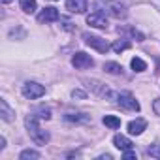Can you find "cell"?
<instances>
[{"label":"cell","mask_w":160,"mask_h":160,"mask_svg":"<svg viewBox=\"0 0 160 160\" xmlns=\"http://www.w3.org/2000/svg\"><path fill=\"white\" fill-rule=\"evenodd\" d=\"M25 126H27V130H28V134H30V138H32L34 143H38V145H45V143L49 141V134H47L45 130L40 128V124H38V117H36L34 113H32V115H27V119H25Z\"/></svg>","instance_id":"cell-1"},{"label":"cell","mask_w":160,"mask_h":160,"mask_svg":"<svg viewBox=\"0 0 160 160\" xmlns=\"http://www.w3.org/2000/svg\"><path fill=\"white\" fill-rule=\"evenodd\" d=\"M21 91H23V96L28 100H36V98H42L45 94V87L36 83V81H27Z\"/></svg>","instance_id":"cell-2"},{"label":"cell","mask_w":160,"mask_h":160,"mask_svg":"<svg viewBox=\"0 0 160 160\" xmlns=\"http://www.w3.org/2000/svg\"><path fill=\"white\" fill-rule=\"evenodd\" d=\"M83 40H85V43L89 45V47H92V49H96V51H100V53H108L109 51V43L104 40V38H100V36H94V34H83Z\"/></svg>","instance_id":"cell-3"},{"label":"cell","mask_w":160,"mask_h":160,"mask_svg":"<svg viewBox=\"0 0 160 160\" xmlns=\"http://www.w3.org/2000/svg\"><path fill=\"white\" fill-rule=\"evenodd\" d=\"M72 66H73L75 70H87V68L94 66V60H92L91 55H87V53H83V51H77V53L72 57Z\"/></svg>","instance_id":"cell-4"},{"label":"cell","mask_w":160,"mask_h":160,"mask_svg":"<svg viewBox=\"0 0 160 160\" xmlns=\"http://www.w3.org/2000/svg\"><path fill=\"white\" fill-rule=\"evenodd\" d=\"M117 102H119V106H122L124 109L139 111V102H138L130 92H126V91H122V92H119V94H117Z\"/></svg>","instance_id":"cell-5"},{"label":"cell","mask_w":160,"mask_h":160,"mask_svg":"<svg viewBox=\"0 0 160 160\" xmlns=\"http://www.w3.org/2000/svg\"><path fill=\"white\" fill-rule=\"evenodd\" d=\"M98 2L104 4L106 12H108L109 15H113V17H117V19L126 17V10H124V6H121L119 2H113V0H108V2H102V0H98ZM106 12H104V15H106Z\"/></svg>","instance_id":"cell-6"},{"label":"cell","mask_w":160,"mask_h":160,"mask_svg":"<svg viewBox=\"0 0 160 160\" xmlns=\"http://www.w3.org/2000/svg\"><path fill=\"white\" fill-rule=\"evenodd\" d=\"M87 25H91L94 28H108V19L102 12H96V13L87 15Z\"/></svg>","instance_id":"cell-7"},{"label":"cell","mask_w":160,"mask_h":160,"mask_svg":"<svg viewBox=\"0 0 160 160\" xmlns=\"http://www.w3.org/2000/svg\"><path fill=\"white\" fill-rule=\"evenodd\" d=\"M58 19V10L57 8H43L38 15V21L40 23H53Z\"/></svg>","instance_id":"cell-8"},{"label":"cell","mask_w":160,"mask_h":160,"mask_svg":"<svg viewBox=\"0 0 160 160\" xmlns=\"http://www.w3.org/2000/svg\"><path fill=\"white\" fill-rule=\"evenodd\" d=\"M145 128H147V121L145 119H136V121L128 122V134L130 136H139V134H143Z\"/></svg>","instance_id":"cell-9"},{"label":"cell","mask_w":160,"mask_h":160,"mask_svg":"<svg viewBox=\"0 0 160 160\" xmlns=\"http://www.w3.org/2000/svg\"><path fill=\"white\" fill-rule=\"evenodd\" d=\"M113 143H115V147L119 149V151H132L134 149V143L126 138V136H122V134H117L115 138H113Z\"/></svg>","instance_id":"cell-10"},{"label":"cell","mask_w":160,"mask_h":160,"mask_svg":"<svg viewBox=\"0 0 160 160\" xmlns=\"http://www.w3.org/2000/svg\"><path fill=\"white\" fill-rule=\"evenodd\" d=\"M66 8L72 13H83L87 10V0H66Z\"/></svg>","instance_id":"cell-11"},{"label":"cell","mask_w":160,"mask_h":160,"mask_svg":"<svg viewBox=\"0 0 160 160\" xmlns=\"http://www.w3.org/2000/svg\"><path fill=\"white\" fill-rule=\"evenodd\" d=\"M87 85H89V89H92L96 94H100V96H111V91L104 85V83H100V81H85Z\"/></svg>","instance_id":"cell-12"},{"label":"cell","mask_w":160,"mask_h":160,"mask_svg":"<svg viewBox=\"0 0 160 160\" xmlns=\"http://www.w3.org/2000/svg\"><path fill=\"white\" fill-rule=\"evenodd\" d=\"M13 111H12V108L8 106V102L6 100H0V117H2L6 122H10V121H13Z\"/></svg>","instance_id":"cell-13"},{"label":"cell","mask_w":160,"mask_h":160,"mask_svg":"<svg viewBox=\"0 0 160 160\" xmlns=\"http://www.w3.org/2000/svg\"><path fill=\"white\" fill-rule=\"evenodd\" d=\"M102 122H104L108 128H111V130L121 128V119H119V117H115V115H106V117L102 119Z\"/></svg>","instance_id":"cell-14"},{"label":"cell","mask_w":160,"mask_h":160,"mask_svg":"<svg viewBox=\"0 0 160 160\" xmlns=\"http://www.w3.org/2000/svg\"><path fill=\"white\" fill-rule=\"evenodd\" d=\"M21 10L25 13H34L36 12V0H19Z\"/></svg>","instance_id":"cell-15"},{"label":"cell","mask_w":160,"mask_h":160,"mask_svg":"<svg viewBox=\"0 0 160 160\" xmlns=\"http://www.w3.org/2000/svg\"><path fill=\"white\" fill-rule=\"evenodd\" d=\"M130 66H132V70H134V72H145V70H147L145 60H141L139 57H134V58L130 60Z\"/></svg>","instance_id":"cell-16"},{"label":"cell","mask_w":160,"mask_h":160,"mask_svg":"<svg viewBox=\"0 0 160 160\" xmlns=\"http://www.w3.org/2000/svg\"><path fill=\"white\" fill-rule=\"evenodd\" d=\"M104 70H106L108 73H115V75L122 73V66L117 64V62H106V64H104Z\"/></svg>","instance_id":"cell-17"},{"label":"cell","mask_w":160,"mask_h":160,"mask_svg":"<svg viewBox=\"0 0 160 160\" xmlns=\"http://www.w3.org/2000/svg\"><path fill=\"white\" fill-rule=\"evenodd\" d=\"M19 158H21V160H38V158H40V152L34 151V149H25V151L19 154Z\"/></svg>","instance_id":"cell-18"},{"label":"cell","mask_w":160,"mask_h":160,"mask_svg":"<svg viewBox=\"0 0 160 160\" xmlns=\"http://www.w3.org/2000/svg\"><path fill=\"white\" fill-rule=\"evenodd\" d=\"M64 119L66 121H73V122H81V121L85 122V121H89V117L85 113H66Z\"/></svg>","instance_id":"cell-19"},{"label":"cell","mask_w":160,"mask_h":160,"mask_svg":"<svg viewBox=\"0 0 160 160\" xmlns=\"http://www.w3.org/2000/svg\"><path fill=\"white\" fill-rule=\"evenodd\" d=\"M128 47H130V43H128L126 40H117V42L111 45V49H113L115 53H122V51H126Z\"/></svg>","instance_id":"cell-20"},{"label":"cell","mask_w":160,"mask_h":160,"mask_svg":"<svg viewBox=\"0 0 160 160\" xmlns=\"http://www.w3.org/2000/svg\"><path fill=\"white\" fill-rule=\"evenodd\" d=\"M147 156H151V158H160V143H154V145H151V147H147Z\"/></svg>","instance_id":"cell-21"},{"label":"cell","mask_w":160,"mask_h":160,"mask_svg":"<svg viewBox=\"0 0 160 160\" xmlns=\"http://www.w3.org/2000/svg\"><path fill=\"white\" fill-rule=\"evenodd\" d=\"M72 96H73V98H81V100H85V98H87V92H83V91L77 89V91H72Z\"/></svg>","instance_id":"cell-22"},{"label":"cell","mask_w":160,"mask_h":160,"mask_svg":"<svg viewBox=\"0 0 160 160\" xmlns=\"http://www.w3.org/2000/svg\"><path fill=\"white\" fill-rule=\"evenodd\" d=\"M152 109H154L156 115H160V98H156V100L152 102Z\"/></svg>","instance_id":"cell-23"},{"label":"cell","mask_w":160,"mask_h":160,"mask_svg":"<svg viewBox=\"0 0 160 160\" xmlns=\"http://www.w3.org/2000/svg\"><path fill=\"white\" fill-rule=\"evenodd\" d=\"M122 156H124L126 160H130V158H136V152H134V151H124Z\"/></svg>","instance_id":"cell-24"},{"label":"cell","mask_w":160,"mask_h":160,"mask_svg":"<svg viewBox=\"0 0 160 160\" xmlns=\"http://www.w3.org/2000/svg\"><path fill=\"white\" fill-rule=\"evenodd\" d=\"M4 147H6V139H4V138H0V151H2Z\"/></svg>","instance_id":"cell-25"},{"label":"cell","mask_w":160,"mask_h":160,"mask_svg":"<svg viewBox=\"0 0 160 160\" xmlns=\"http://www.w3.org/2000/svg\"><path fill=\"white\" fill-rule=\"evenodd\" d=\"M100 158H102V160H111V154H102Z\"/></svg>","instance_id":"cell-26"},{"label":"cell","mask_w":160,"mask_h":160,"mask_svg":"<svg viewBox=\"0 0 160 160\" xmlns=\"http://www.w3.org/2000/svg\"><path fill=\"white\" fill-rule=\"evenodd\" d=\"M2 2H4V4H10V2H12V0H2Z\"/></svg>","instance_id":"cell-27"}]
</instances>
